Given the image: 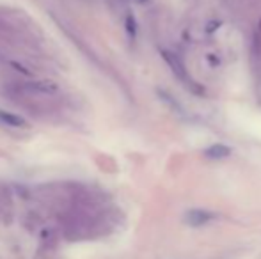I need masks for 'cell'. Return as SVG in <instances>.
<instances>
[{"label":"cell","instance_id":"1","mask_svg":"<svg viewBox=\"0 0 261 259\" xmlns=\"http://www.w3.org/2000/svg\"><path fill=\"white\" fill-rule=\"evenodd\" d=\"M162 57H163V60H165L167 64H169V68H170V71L174 73V75L178 76L180 80H182L183 83H185L187 87H190V89H194L196 91V83L190 80V76H189V73H187V69H185V64L180 60V57L178 55H174V53H170V52H167V50H162Z\"/></svg>","mask_w":261,"mask_h":259},{"label":"cell","instance_id":"2","mask_svg":"<svg viewBox=\"0 0 261 259\" xmlns=\"http://www.w3.org/2000/svg\"><path fill=\"white\" fill-rule=\"evenodd\" d=\"M212 220H215V213H212L210 210L194 208L185 213V224H189L190 227H201V225L210 224Z\"/></svg>","mask_w":261,"mask_h":259},{"label":"cell","instance_id":"3","mask_svg":"<svg viewBox=\"0 0 261 259\" xmlns=\"http://www.w3.org/2000/svg\"><path fill=\"white\" fill-rule=\"evenodd\" d=\"M203 154H205V158H208V160H224V158H227L231 154V147L220 142L212 144V146L203 151Z\"/></svg>","mask_w":261,"mask_h":259},{"label":"cell","instance_id":"4","mask_svg":"<svg viewBox=\"0 0 261 259\" xmlns=\"http://www.w3.org/2000/svg\"><path fill=\"white\" fill-rule=\"evenodd\" d=\"M0 123L4 124V126H11V128H25L27 126L23 117L8 112V110H2V109H0Z\"/></svg>","mask_w":261,"mask_h":259},{"label":"cell","instance_id":"5","mask_svg":"<svg viewBox=\"0 0 261 259\" xmlns=\"http://www.w3.org/2000/svg\"><path fill=\"white\" fill-rule=\"evenodd\" d=\"M126 30H128V34L132 38H135V32H137V23L133 20V16H126Z\"/></svg>","mask_w":261,"mask_h":259},{"label":"cell","instance_id":"6","mask_svg":"<svg viewBox=\"0 0 261 259\" xmlns=\"http://www.w3.org/2000/svg\"><path fill=\"white\" fill-rule=\"evenodd\" d=\"M135 2H139V4H148L149 0H135Z\"/></svg>","mask_w":261,"mask_h":259}]
</instances>
